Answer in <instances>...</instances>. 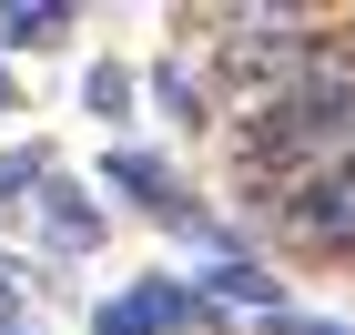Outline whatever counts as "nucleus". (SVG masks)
Here are the masks:
<instances>
[{
	"label": "nucleus",
	"instance_id": "1",
	"mask_svg": "<svg viewBox=\"0 0 355 335\" xmlns=\"http://www.w3.org/2000/svg\"><path fill=\"white\" fill-rule=\"evenodd\" d=\"M234 153H244V183L264 194V214L304 183L355 163V82H325V92H284V102H254L234 122Z\"/></svg>",
	"mask_w": 355,
	"mask_h": 335
},
{
	"label": "nucleus",
	"instance_id": "2",
	"mask_svg": "<svg viewBox=\"0 0 355 335\" xmlns=\"http://www.w3.org/2000/svg\"><path fill=\"white\" fill-rule=\"evenodd\" d=\"M193 325H223V315L193 284H173V275H132L122 295L92 305V335H193Z\"/></svg>",
	"mask_w": 355,
	"mask_h": 335
},
{
	"label": "nucleus",
	"instance_id": "3",
	"mask_svg": "<svg viewBox=\"0 0 355 335\" xmlns=\"http://www.w3.org/2000/svg\"><path fill=\"white\" fill-rule=\"evenodd\" d=\"M31 234H41V254H102L112 214L92 203V183H71V173H51V183L31 194Z\"/></svg>",
	"mask_w": 355,
	"mask_h": 335
},
{
	"label": "nucleus",
	"instance_id": "4",
	"mask_svg": "<svg viewBox=\"0 0 355 335\" xmlns=\"http://www.w3.org/2000/svg\"><path fill=\"white\" fill-rule=\"evenodd\" d=\"M102 194H122L132 214L173 223V203H183V173H173L163 153H142V142H112V153H102Z\"/></svg>",
	"mask_w": 355,
	"mask_h": 335
},
{
	"label": "nucleus",
	"instance_id": "5",
	"mask_svg": "<svg viewBox=\"0 0 355 335\" xmlns=\"http://www.w3.org/2000/svg\"><path fill=\"white\" fill-rule=\"evenodd\" d=\"M193 295H203L214 315H284V275L254 264V254H214V264L193 275Z\"/></svg>",
	"mask_w": 355,
	"mask_h": 335
},
{
	"label": "nucleus",
	"instance_id": "6",
	"mask_svg": "<svg viewBox=\"0 0 355 335\" xmlns=\"http://www.w3.org/2000/svg\"><path fill=\"white\" fill-rule=\"evenodd\" d=\"M142 102L163 112V122H203V112H214V71H193L183 51H163L153 71H142Z\"/></svg>",
	"mask_w": 355,
	"mask_h": 335
},
{
	"label": "nucleus",
	"instance_id": "7",
	"mask_svg": "<svg viewBox=\"0 0 355 335\" xmlns=\"http://www.w3.org/2000/svg\"><path fill=\"white\" fill-rule=\"evenodd\" d=\"M82 31L71 0H0V51H61Z\"/></svg>",
	"mask_w": 355,
	"mask_h": 335
},
{
	"label": "nucleus",
	"instance_id": "8",
	"mask_svg": "<svg viewBox=\"0 0 355 335\" xmlns=\"http://www.w3.org/2000/svg\"><path fill=\"white\" fill-rule=\"evenodd\" d=\"M82 112H92V122H132V112H142V71H132V61H92V71H82Z\"/></svg>",
	"mask_w": 355,
	"mask_h": 335
},
{
	"label": "nucleus",
	"instance_id": "9",
	"mask_svg": "<svg viewBox=\"0 0 355 335\" xmlns=\"http://www.w3.org/2000/svg\"><path fill=\"white\" fill-rule=\"evenodd\" d=\"M51 173H61V163H51V142H10V153H0V214H21Z\"/></svg>",
	"mask_w": 355,
	"mask_h": 335
},
{
	"label": "nucleus",
	"instance_id": "10",
	"mask_svg": "<svg viewBox=\"0 0 355 335\" xmlns=\"http://www.w3.org/2000/svg\"><path fill=\"white\" fill-rule=\"evenodd\" d=\"M254 325H264V335H355L345 315H295V305H284V315H254Z\"/></svg>",
	"mask_w": 355,
	"mask_h": 335
},
{
	"label": "nucleus",
	"instance_id": "11",
	"mask_svg": "<svg viewBox=\"0 0 355 335\" xmlns=\"http://www.w3.org/2000/svg\"><path fill=\"white\" fill-rule=\"evenodd\" d=\"M10 112H21V92H10V71H0V122H10Z\"/></svg>",
	"mask_w": 355,
	"mask_h": 335
},
{
	"label": "nucleus",
	"instance_id": "12",
	"mask_svg": "<svg viewBox=\"0 0 355 335\" xmlns=\"http://www.w3.org/2000/svg\"><path fill=\"white\" fill-rule=\"evenodd\" d=\"M0 335H21V305H0Z\"/></svg>",
	"mask_w": 355,
	"mask_h": 335
},
{
	"label": "nucleus",
	"instance_id": "13",
	"mask_svg": "<svg viewBox=\"0 0 355 335\" xmlns=\"http://www.w3.org/2000/svg\"><path fill=\"white\" fill-rule=\"evenodd\" d=\"M0 305H10V275H0Z\"/></svg>",
	"mask_w": 355,
	"mask_h": 335
}]
</instances>
